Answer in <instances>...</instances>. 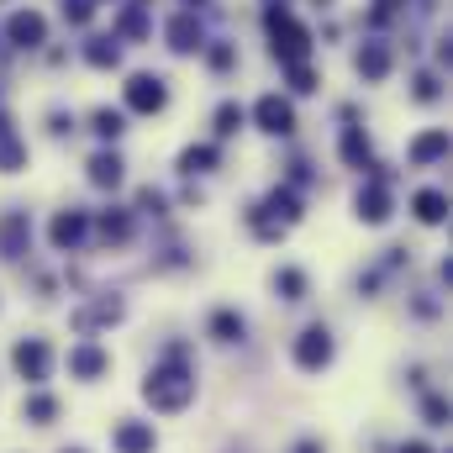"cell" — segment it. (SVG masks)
<instances>
[{"label": "cell", "instance_id": "obj_1", "mask_svg": "<svg viewBox=\"0 0 453 453\" xmlns=\"http://www.w3.org/2000/svg\"><path fill=\"white\" fill-rule=\"evenodd\" d=\"M142 401H148L153 411H185V406L196 401V369L185 364V348H169V358L148 369Z\"/></svg>", "mask_w": 453, "mask_h": 453}, {"label": "cell", "instance_id": "obj_2", "mask_svg": "<svg viewBox=\"0 0 453 453\" xmlns=\"http://www.w3.org/2000/svg\"><path fill=\"white\" fill-rule=\"evenodd\" d=\"M264 32H269L280 64H306V53H311V32H306L285 5H269V11H264Z\"/></svg>", "mask_w": 453, "mask_h": 453}, {"label": "cell", "instance_id": "obj_3", "mask_svg": "<svg viewBox=\"0 0 453 453\" xmlns=\"http://www.w3.org/2000/svg\"><path fill=\"white\" fill-rule=\"evenodd\" d=\"M333 353H338V342H333V327L311 322V327L296 338V369H306V374H322V369L333 364Z\"/></svg>", "mask_w": 453, "mask_h": 453}, {"label": "cell", "instance_id": "obj_4", "mask_svg": "<svg viewBox=\"0 0 453 453\" xmlns=\"http://www.w3.org/2000/svg\"><path fill=\"white\" fill-rule=\"evenodd\" d=\"M11 369L27 380V385H42L48 374H53V348L42 338H21L16 348H11Z\"/></svg>", "mask_w": 453, "mask_h": 453}, {"label": "cell", "instance_id": "obj_5", "mask_svg": "<svg viewBox=\"0 0 453 453\" xmlns=\"http://www.w3.org/2000/svg\"><path fill=\"white\" fill-rule=\"evenodd\" d=\"M164 106H169V85H164L158 74H132V80H127V111L158 116Z\"/></svg>", "mask_w": 453, "mask_h": 453}, {"label": "cell", "instance_id": "obj_6", "mask_svg": "<svg viewBox=\"0 0 453 453\" xmlns=\"http://www.w3.org/2000/svg\"><path fill=\"white\" fill-rule=\"evenodd\" d=\"M5 42H16V48H42V42H48V21H42V11H32V5L11 11V16H5Z\"/></svg>", "mask_w": 453, "mask_h": 453}, {"label": "cell", "instance_id": "obj_7", "mask_svg": "<svg viewBox=\"0 0 453 453\" xmlns=\"http://www.w3.org/2000/svg\"><path fill=\"white\" fill-rule=\"evenodd\" d=\"M253 121H258L269 137H290V132H296V106H290L285 96H258Z\"/></svg>", "mask_w": 453, "mask_h": 453}, {"label": "cell", "instance_id": "obj_8", "mask_svg": "<svg viewBox=\"0 0 453 453\" xmlns=\"http://www.w3.org/2000/svg\"><path fill=\"white\" fill-rule=\"evenodd\" d=\"M85 237H90V217H85V211H58V217L48 222V242H53L58 253H74Z\"/></svg>", "mask_w": 453, "mask_h": 453}, {"label": "cell", "instance_id": "obj_9", "mask_svg": "<svg viewBox=\"0 0 453 453\" xmlns=\"http://www.w3.org/2000/svg\"><path fill=\"white\" fill-rule=\"evenodd\" d=\"M106 369H111V353L101 342H74L69 348V374L74 380H101Z\"/></svg>", "mask_w": 453, "mask_h": 453}, {"label": "cell", "instance_id": "obj_10", "mask_svg": "<svg viewBox=\"0 0 453 453\" xmlns=\"http://www.w3.org/2000/svg\"><path fill=\"white\" fill-rule=\"evenodd\" d=\"M111 449L116 453H153L158 449V433H153V422H116Z\"/></svg>", "mask_w": 453, "mask_h": 453}, {"label": "cell", "instance_id": "obj_11", "mask_svg": "<svg viewBox=\"0 0 453 453\" xmlns=\"http://www.w3.org/2000/svg\"><path fill=\"white\" fill-rule=\"evenodd\" d=\"M164 37H169V48H174V53H196L206 32H201V16H196V11H180V16H169Z\"/></svg>", "mask_w": 453, "mask_h": 453}, {"label": "cell", "instance_id": "obj_12", "mask_svg": "<svg viewBox=\"0 0 453 453\" xmlns=\"http://www.w3.org/2000/svg\"><path fill=\"white\" fill-rule=\"evenodd\" d=\"M358 222H369V226H380V222H390V190L380 185V180H369V185H358Z\"/></svg>", "mask_w": 453, "mask_h": 453}, {"label": "cell", "instance_id": "obj_13", "mask_svg": "<svg viewBox=\"0 0 453 453\" xmlns=\"http://www.w3.org/2000/svg\"><path fill=\"white\" fill-rule=\"evenodd\" d=\"M443 153H449V127H433V132H422V137L406 148V158H411V164H438Z\"/></svg>", "mask_w": 453, "mask_h": 453}, {"label": "cell", "instance_id": "obj_14", "mask_svg": "<svg viewBox=\"0 0 453 453\" xmlns=\"http://www.w3.org/2000/svg\"><path fill=\"white\" fill-rule=\"evenodd\" d=\"M353 64H358L364 80H385V74H390V48H385V42H364Z\"/></svg>", "mask_w": 453, "mask_h": 453}, {"label": "cell", "instance_id": "obj_15", "mask_svg": "<svg viewBox=\"0 0 453 453\" xmlns=\"http://www.w3.org/2000/svg\"><path fill=\"white\" fill-rule=\"evenodd\" d=\"M27 169V142L11 132V121H0V174H16Z\"/></svg>", "mask_w": 453, "mask_h": 453}, {"label": "cell", "instance_id": "obj_16", "mask_svg": "<svg viewBox=\"0 0 453 453\" xmlns=\"http://www.w3.org/2000/svg\"><path fill=\"white\" fill-rule=\"evenodd\" d=\"M411 211H417V222L438 226L449 217V196H443V190H417V196H411Z\"/></svg>", "mask_w": 453, "mask_h": 453}, {"label": "cell", "instance_id": "obj_17", "mask_svg": "<svg viewBox=\"0 0 453 453\" xmlns=\"http://www.w3.org/2000/svg\"><path fill=\"white\" fill-rule=\"evenodd\" d=\"M342 164H353V169H374V148H369V137H364L358 127L342 132Z\"/></svg>", "mask_w": 453, "mask_h": 453}, {"label": "cell", "instance_id": "obj_18", "mask_svg": "<svg viewBox=\"0 0 453 453\" xmlns=\"http://www.w3.org/2000/svg\"><path fill=\"white\" fill-rule=\"evenodd\" d=\"M242 333H248V322H242L232 306H217V311H211V338L217 342H242Z\"/></svg>", "mask_w": 453, "mask_h": 453}, {"label": "cell", "instance_id": "obj_19", "mask_svg": "<svg viewBox=\"0 0 453 453\" xmlns=\"http://www.w3.org/2000/svg\"><path fill=\"white\" fill-rule=\"evenodd\" d=\"M90 185H96V190H116V185H121V158H116V153H96V158H90Z\"/></svg>", "mask_w": 453, "mask_h": 453}, {"label": "cell", "instance_id": "obj_20", "mask_svg": "<svg viewBox=\"0 0 453 453\" xmlns=\"http://www.w3.org/2000/svg\"><path fill=\"white\" fill-rule=\"evenodd\" d=\"M217 158H222V153H217L211 142H201V148H185V153H180V169H185V174H211Z\"/></svg>", "mask_w": 453, "mask_h": 453}, {"label": "cell", "instance_id": "obj_21", "mask_svg": "<svg viewBox=\"0 0 453 453\" xmlns=\"http://www.w3.org/2000/svg\"><path fill=\"white\" fill-rule=\"evenodd\" d=\"M21 411H27V422H32V427H48V422H53V417H58V401H53V395H48V390H32V395H27V406H21Z\"/></svg>", "mask_w": 453, "mask_h": 453}, {"label": "cell", "instance_id": "obj_22", "mask_svg": "<svg viewBox=\"0 0 453 453\" xmlns=\"http://www.w3.org/2000/svg\"><path fill=\"white\" fill-rule=\"evenodd\" d=\"M27 237H32V226H27V217H5V222H0V248H5L11 258H16V253L27 248Z\"/></svg>", "mask_w": 453, "mask_h": 453}, {"label": "cell", "instance_id": "obj_23", "mask_svg": "<svg viewBox=\"0 0 453 453\" xmlns=\"http://www.w3.org/2000/svg\"><path fill=\"white\" fill-rule=\"evenodd\" d=\"M96 232H101V242H127V237H132V217H127V211H106V217L96 222Z\"/></svg>", "mask_w": 453, "mask_h": 453}, {"label": "cell", "instance_id": "obj_24", "mask_svg": "<svg viewBox=\"0 0 453 453\" xmlns=\"http://www.w3.org/2000/svg\"><path fill=\"white\" fill-rule=\"evenodd\" d=\"M85 58H90V69H116V64H121V48H116L111 37H96V42L85 48Z\"/></svg>", "mask_w": 453, "mask_h": 453}, {"label": "cell", "instance_id": "obj_25", "mask_svg": "<svg viewBox=\"0 0 453 453\" xmlns=\"http://www.w3.org/2000/svg\"><path fill=\"white\" fill-rule=\"evenodd\" d=\"M274 290H280V301H306V274L301 269H280L274 274Z\"/></svg>", "mask_w": 453, "mask_h": 453}, {"label": "cell", "instance_id": "obj_26", "mask_svg": "<svg viewBox=\"0 0 453 453\" xmlns=\"http://www.w3.org/2000/svg\"><path fill=\"white\" fill-rule=\"evenodd\" d=\"M90 127H96V132H101L106 142H116V137L127 132V116H121V111H111V106H101V111L90 116Z\"/></svg>", "mask_w": 453, "mask_h": 453}, {"label": "cell", "instance_id": "obj_27", "mask_svg": "<svg viewBox=\"0 0 453 453\" xmlns=\"http://www.w3.org/2000/svg\"><path fill=\"white\" fill-rule=\"evenodd\" d=\"M242 121H248V111H242L237 101H222V106H217V137H232Z\"/></svg>", "mask_w": 453, "mask_h": 453}, {"label": "cell", "instance_id": "obj_28", "mask_svg": "<svg viewBox=\"0 0 453 453\" xmlns=\"http://www.w3.org/2000/svg\"><path fill=\"white\" fill-rule=\"evenodd\" d=\"M116 32H121V37H142V32H148V16H142V11L132 5V11H121V21H116Z\"/></svg>", "mask_w": 453, "mask_h": 453}, {"label": "cell", "instance_id": "obj_29", "mask_svg": "<svg viewBox=\"0 0 453 453\" xmlns=\"http://www.w3.org/2000/svg\"><path fill=\"white\" fill-rule=\"evenodd\" d=\"M422 417H427L433 427H449V401H443V395H427V401H422Z\"/></svg>", "mask_w": 453, "mask_h": 453}, {"label": "cell", "instance_id": "obj_30", "mask_svg": "<svg viewBox=\"0 0 453 453\" xmlns=\"http://www.w3.org/2000/svg\"><path fill=\"white\" fill-rule=\"evenodd\" d=\"M290 85H296V90L306 96V90H317V74H311L306 64H290Z\"/></svg>", "mask_w": 453, "mask_h": 453}, {"label": "cell", "instance_id": "obj_31", "mask_svg": "<svg viewBox=\"0 0 453 453\" xmlns=\"http://www.w3.org/2000/svg\"><path fill=\"white\" fill-rule=\"evenodd\" d=\"M64 16L69 21H90L96 16V0H64Z\"/></svg>", "mask_w": 453, "mask_h": 453}, {"label": "cell", "instance_id": "obj_32", "mask_svg": "<svg viewBox=\"0 0 453 453\" xmlns=\"http://www.w3.org/2000/svg\"><path fill=\"white\" fill-rule=\"evenodd\" d=\"M232 64H237L232 42H217V48H211V69H232Z\"/></svg>", "mask_w": 453, "mask_h": 453}, {"label": "cell", "instance_id": "obj_33", "mask_svg": "<svg viewBox=\"0 0 453 453\" xmlns=\"http://www.w3.org/2000/svg\"><path fill=\"white\" fill-rule=\"evenodd\" d=\"M417 101H438V80H433V74L417 80Z\"/></svg>", "mask_w": 453, "mask_h": 453}, {"label": "cell", "instance_id": "obj_34", "mask_svg": "<svg viewBox=\"0 0 453 453\" xmlns=\"http://www.w3.org/2000/svg\"><path fill=\"white\" fill-rule=\"evenodd\" d=\"M137 206H142V211H164V196H158V190H142Z\"/></svg>", "mask_w": 453, "mask_h": 453}, {"label": "cell", "instance_id": "obj_35", "mask_svg": "<svg viewBox=\"0 0 453 453\" xmlns=\"http://www.w3.org/2000/svg\"><path fill=\"white\" fill-rule=\"evenodd\" d=\"M395 453H433V449H427V443H401Z\"/></svg>", "mask_w": 453, "mask_h": 453}, {"label": "cell", "instance_id": "obj_36", "mask_svg": "<svg viewBox=\"0 0 453 453\" xmlns=\"http://www.w3.org/2000/svg\"><path fill=\"white\" fill-rule=\"evenodd\" d=\"M374 5H380V11H395V5H406V0H374Z\"/></svg>", "mask_w": 453, "mask_h": 453}, {"label": "cell", "instance_id": "obj_37", "mask_svg": "<svg viewBox=\"0 0 453 453\" xmlns=\"http://www.w3.org/2000/svg\"><path fill=\"white\" fill-rule=\"evenodd\" d=\"M64 453H85V449H64Z\"/></svg>", "mask_w": 453, "mask_h": 453}, {"label": "cell", "instance_id": "obj_38", "mask_svg": "<svg viewBox=\"0 0 453 453\" xmlns=\"http://www.w3.org/2000/svg\"><path fill=\"white\" fill-rule=\"evenodd\" d=\"M317 5H333V0H317Z\"/></svg>", "mask_w": 453, "mask_h": 453}, {"label": "cell", "instance_id": "obj_39", "mask_svg": "<svg viewBox=\"0 0 453 453\" xmlns=\"http://www.w3.org/2000/svg\"><path fill=\"white\" fill-rule=\"evenodd\" d=\"M196 5H201V0H190V11H196Z\"/></svg>", "mask_w": 453, "mask_h": 453}]
</instances>
